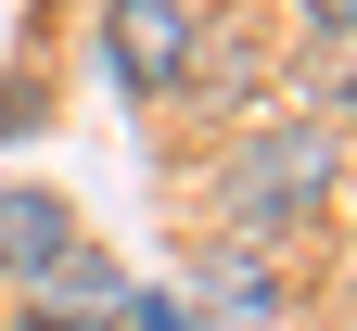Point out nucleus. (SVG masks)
Segmentation results:
<instances>
[{
	"mask_svg": "<svg viewBox=\"0 0 357 331\" xmlns=\"http://www.w3.org/2000/svg\"><path fill=\"white\" fill-rule=\"evenodd\" d=\"M319 192H332V128H268V140L230 153V229H243V243L319 217Z\"/></svg>",
	"mask_w": 357,
	"mask_h": 331,
	"instance_id": "1",
	"label": "nucleus"
},
{
	"mask_svg": "<svg viewBox=\"0 0 357 331\" xmlns=\"http://www.w3.org/2000/svg\"><path fill=\"white\" fill-rule=\"evenodd\" d=\"M294 13L319 26V38H357V0H294Z\"/></svg>",
	"mask_w": 357,
	"mask_h": 331,
	"instance_id": "5",
	"label": "nucleus"
},
{
	"mask_svg": "<svg viewBox=\"0 0 357 331\" xmlns=\"http://www.w3.org/2000/svg\"><path fill=\"white\" fill-rule=\"evenodd\" d=\"M64 243H77V204L52 192V178H0V280L26 293V280L52 268Z\"/></svg>",
	"mask_w": 357,
	"mask_h": 331,
	"instance_id": "4",
	"label": "nucleus"
},
{
	"mask_svg": "<svg viewBox=\"0 0 357 331\" xmlns=\"http://www.w3.org/2000/svg\"><path fill=\"white\" fill-rule=\"evenodd\" d=\"M128 318V280H115V255H89V243H64L52 268L26 280V331H115Z\"/></svg>",
	"mask_w": 357,
	"mask_h": 331,
	"instance_id": "3",
	"label": "nucleus"
},
{
	"mask_svg": "<svg viewBox=\"0 0 357 331\" xmlns=\"http://www.w3.org/2000/svg\"><path fill=\"white\" fill-rule=\"evenodd\" d=\"M102 52H115V77L141 89V102H166V89H192L204 26H192V0H115V13H102Z\"/></svg>",
	"mask_w": 357,
	"mask_h": 331,
	"instance_id": "2",
	"label": "nucleus"
}]
</instances>
